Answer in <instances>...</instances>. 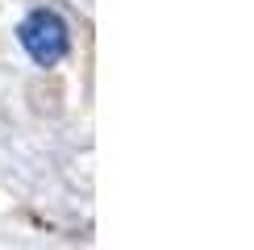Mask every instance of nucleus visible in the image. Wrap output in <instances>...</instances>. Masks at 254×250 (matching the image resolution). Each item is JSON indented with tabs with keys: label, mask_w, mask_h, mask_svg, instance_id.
<instances>
[{
	"label": "nucleus",
	"mask_w": 254,
	"mask_h": 250,
	"mask_svg": "<svg viewBox=\"0 0 254 250\" xmlns=\"http://www.w3.org/2000/svg\"><path fill=\"white\" fill-rule=\"evenodd\" d=\"M17 42L38 67H55V62H63L67 50H71L67 21H63L55 8H34V13H25V21L17 25Z\"/></svg>",
	"instance_id": "1"
}]
</instances>
